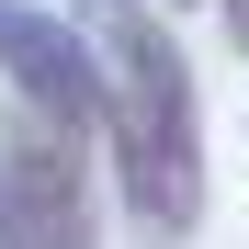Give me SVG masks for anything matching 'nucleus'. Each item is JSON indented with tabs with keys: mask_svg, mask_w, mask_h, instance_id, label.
Returning <instances> with one entry per match:
<instances>
[{
	"mask_svg": "<svg viewBox=\"0 0 249 249\" xmlns=\"http://www.w3.org/2000/svg\"><path fill=\"white\" fill-rule=\"evenodd\" d=\"M68 23L91 34V68H102V204L124 215L136 249H193L204 227V91H193V57L159 0H68Z\"/></svg>",
	"mask_w": 249,
	"mask_h": 249,
	"instance_id": "1",
	"label": "nucleus"
},
{
	"mask_svg": "<svg viewBox=\"0 0 249 249\" xmlns=\"http://www.w3.org/2000/svg\"><path fill=\"white\" fill-rule=\"evenodd\" d=\"M113 204H102V159L91 136L0 102V249H102Z\"/></svg>",
	"mask_w": 249,
	"mask_h": 249,
	"instance_id": "2",
	"label": "nucleus"
},
{
	"mask_svg": "<svg viewBox=\"0 0 249 249\" xmlns=\"http://www.w3.org/2000/svg\"><path fill=\"white\" fill-rule=\"evenodd\" d=\"M0 102L68 124V136H102V68L91 34H79L57 0H0Z\"/></svg>",
	"mask_w": 249,
	"mask_h": 249,
	"instance_id": "3",
	"label": "nucleus"
},
{
	"mask_svg": "<svg viewBox=\"0 0 249 249\" xmlns=\"http://www.w3.org/2000/svg\"><path fill=\"white\" fill-rule=\"evenodd\" d=\"M215 34H227V57H249V0H215Z\"/></svg>",
	"mask_w": 249,
	"mask_h": 249,
	"instance_id": "4",
	"label": "nucleus"
},
{
	"mask_svg": "<svg viewBox=\"0 0 249 249\" xmlns=\"http://www.w3.org/2000/svg\"><path fill=\"white\" fill-rule=\"evenodd\" d=\"M159 12H193V0H159Z\"/></svg>",
	"mask_w": 249,
	"mask_h": 249,
	"instance_id": "5",
	"label": "nucleus"
}]
</instances>
